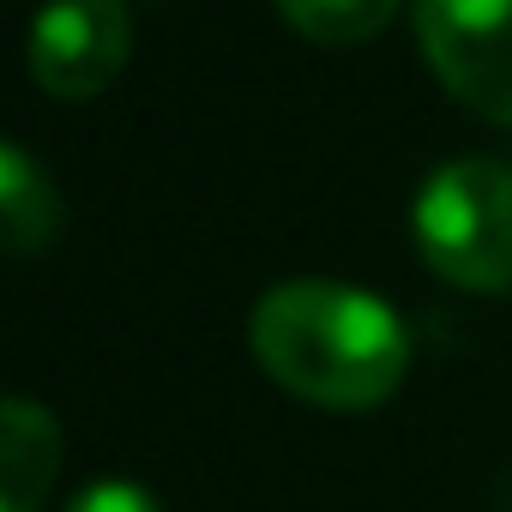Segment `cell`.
I'll return each instance as SVG.
<instances>
[{
	"instance_id": "1",
	"label": "cell",
	"mask_w": 512,
	"mask_h": 512,
	"mask_svg": "<svg viewBox=\"0 0 512 512\" xmlns=\"http://www.w3.org/2000/svg\"><path fill=\"white\" fill-rule=\"evenodd\" d=\"M247 344L253 362L314 410H374L410 368V332L392 302L332 278L266 290L247 320Z\"/></svg>"
},
{
	"instance_id": "2",
	"label": "cell",
	"mask_w": 512,
	"mask_h": 512,
	"mask_svg": "<svg viewBox=\"0 0 512 512\" xmlns=\"http://www.w3.org/2000/svg\"><path fill=\"white\" fill-rule=\"evenodd\" d=\"M416 247L434 278L470 296L512 290V169L494 157L440 163L410 211Z\"/></svg>"
},
{
	"instance_id": "3",
	"label": "cell",
	"mask_w": 512,
	"mask_h": 512,
	"mask_svg": "<svg viewBox=\"0 0 512 512\" xmlns=\"http://www.w3.org/2000/svg\"><path fill=\"white\" fill-rule=\"evenodd\" d=\"M428 73L482 121L512 127V0H416Z\"/></svg>"
},
{
	"instance_id": "4",
	"label": "cell",
	"mask_w": 512,
	"mask_h": 512,
	"mask_svg": "<svg viewBox=\"0 0 512 512\" xmlns=\"http://www.w3.org/2000/svg\"><path fill=\"white\" fill-rule=\"evenodd\" d=\"M133 55V19L121 0H49L31 19V79L61 103H85L121 79Z\"/></svg>"
},
{
	"instance_id": "5",
	"label": "cell",
	"mask_w": 512,
	"mask_h": 512,
	"mask_svg": "<svg viewBox=\"0 0 512 512\" xmlns=\"http://www.w3.org/2000/svg\"><path fill=\"white\" fill-rule=\"evenodd\" d=\"M61 476V428L37 398H7L0 410V512H43Z\"/></svg>"
},
{
	"instance_id": "6",
	"label": "cell",
	"mask_w": 512,
	"mask_h": 512,
	"mask_svg": "<svg viewBox=\"0 0 512 512\" xmlns=\"http://www.w3.org/2000/svg\"><path fill=\"white\" fill-rule=\"evenodd\" d=\"M0 229H7V247L19 260L43 253L61 235V193L25 145L0 151Z\"/></svg>"
},
{
	"instance_id": "7",
	"label": "cell",
	"mask_w": 512,
	"mask_h": 512,
	"mask_svg": "<svg viewBox=\"0 0 512 512\" xmlns=\"http://www.w3.org/2000/svg\"><path fill=\"white\" fill-rule=\"evenodd\" d=\"M278 19L308 43L350 49V43H374L398 19V0H278Z\"/></svg>"
},
{
	"instance_id": "8",
	"label": "cell",
	"mask_w": 512,
	"mask_h": 512,
	"mask_svg": "<svg viewBox=\"0 0 512 512\" xmlns=\"http://www.w3.org/2000/svg\"><path fill=\"white\" fill-rule=\"evenodd\" d=\"M67 512H163V506H157V494H145L139 482H91V488L73 494Z\"/></svg>"
}]
</instances>
